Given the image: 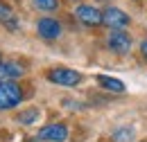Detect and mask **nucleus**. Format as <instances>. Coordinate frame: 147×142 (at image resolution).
I'll list each match as a JSON object with an SVG mask.
<instances>
[{"mask_svg": "<svg viewBox=\"0 0 147 142\" xmlns=\"http://www.w3.org/2000/svg\"><path fill=\"white\" fill-rule=\"evenodd\" d=\"M23 102V88L14 81H0V111L14 108Z\"/></svg>", "mask_w": 147, "mask_h": 142, "instance_id": "obj_1", "label": "nucleus"}, {"mask_svg": "<svg viewBox=\"0 0 147 142\" xmlns=\"http://www.w3.org/2000/svg\"><path fill=\"white\" fill-rule=\"evenodd\" d=\"M48 79L52 84H59V86H77L82 81V74L73 68H55V70L48 72Z\"/></svg>", "mask_w": 147, "mask_h": 142, "instance_id": "obj_2", "label": "nucleus"}, {"mask_svg": "<svg viewBox=\"0 0 147 142\" xmlns=\"http://www.w3.org/2000/svg\"><path fill=\"white\" fill-rule=\"evenodd\" d=\"M102 23L109 25L111 29H125L129 23H131V18H129L122 9H118V7H109V9L102 11Z\"/></svg>", "mask_w": 147, "mask_h": 142, "instance_id": "obj_3", "label": "nucleus"}, {"mask_svg": "<svg viewBox=\"0 0 147 142\" xmlns=\"http://www.w3.org/2000/svg\"><path fill=\"white\" fill-rule=\"evenodd\" d=\"M107 45L115 54H127L131 50V36L127 32H122V29H113L109 34V38H107Z\"/></svg>", "mask_w": 147, "mask_h": 142, "instance_id": "obj_4", "label": "nucleus"}, {"mask_svg": "<svg viewBox=\"0 0 147 142\" xmlns=\"http://www.w3.org/2000/svg\"><path fill=\"white\" fill-rule=\"evenodd\" d=\"M36 32L45 41H55V38L61 36V23L57 18H41L38 25H36Z\"/></svg>", "mask_w": 147, "mask_h": 142, "instance_id": "obj_5", "label": "nucleus"}, {"mask_svg": "<svg viewBox=\"0 0 147 142\" xmlns=\"http://www.w3.org/2000/svg\"><path fill=\"white\" fill-rule=\"evenodd\" d=\"M68 138V126L66 124H48L38 131V140L45 142H63Z\"/></svg>", "mask_w": 147, "mask_h": 142, "instance_id": "obj_6", "label": "nucleus"}, {"mask_svg": "<svg viewBox=\"0 0 147 142\" xmlns=\"http://www.w3.org/2000/svg\"><path fill=\"white\" fill-rule=\"evenodd\" d=\"M75 16L79 18V23H84V25H100L102 23V11H97L95 7L91 5H79L77 9H75Z\"/></svg>", "mask_w": 147, "mask_h": 142, "instance_id": "obj_7", "label": "nucleus"}, {"mask_svg": "<svg viewBox=\"0 0 147 142\" xmlns=\"http://www.w3.org/2000/svg\"><path fill=\"white\" fill-rule=\"evenodd\" d=\"M23 74L18 63H0V81H14Z\"/></svg>", "mask_w": 147, "mask_h": 142, "instance_id": "obj_8", "label": "nucleus"}, {"mask_svg": "<svg viewBox=\"0 0 147 142\" xmlns=\"http://www.w3.org/2000/svg\"><path fill=\"white\" fill-rule=\"evenodd\" d=\"M97 84H100L102 88L111 90V92H125V90H127L120 79H113V77H107V74H97Z\"/></svg>", "mask_w": 147, "mask_h": 142, "instance_id": "obj_9", "label": "nucleus"}, {"mask_svg": "<svg viewBox=\"0 0 147 142\" xmlns=\"http://www.w3.org/2000/svg\"><path fill=\"white\" fill-rule=\"evenodd\" d=\"M36 117H38V108H27V111H23L18 115V122L20 124H32V122H36Z\"/></svg>", "mask_w": 147, "mask_h": 142, "instance_id": "obj_10", "label": "nucleus"}, {"mask_svg": "<svg viewBox=\"0 0 147 142\" xmlns=\"http://www.w3.org/2000/svg\"><path fill=\"white\" fill-rule=\"evenodd\" d=\"M32 5L41 11H55L59 7V0H32Z\"/></svg>", "mask_w": 147, "mask_h": 142, "instance_id": "obj_11", "label": "nucleus"}, {"mask_svg": "<svg viewBox=\"0 0 147 142\" xmlns=\"http://www.w3.org/2000/svg\"><path fill=\"white\" fill-rule=\"evenodd\" d=\"M131 138H134V129H131V126L118 129V131L113 133V140H115V142H129Z\"/></svg>", "mask_w": 147, "mask_h": 142, "instance_id": "obj_12", "label": "nucleus"}, {"mask_svg": "<svg viewBox=\"0 0 147 142\" xmlns=\"http://www.w3.org/2000/svg\"><path fill=\"white\" fill-rule=\"evenodd\" d=\"M9 16H11V11H9V7L0 2V20L5 23V20H7V18H9Z\"/></svg>", "mask_w": 147, "mask_h": 142, "instance_id": "obj_13", "label": "nucleus"}, {"mask_svg": "<svg viewBox=\"0 0 147 142\" xmlns=\"http://www.w3.org/2000/svg\"><path fill=\"white\" fill-rule=\"evenodd\" d=\"M140 52H143V56H145V59H147V41H145V43H143V45H140Z\"/></svg>", "mask_w": 147, "mask_h": 142, "instance_id": "obj_14", "label": "nucleus"}, {"mask_svg": "<svg viewBox=\"0 0 147 142\" xmlns=\"http://www.w3.org/2000/svg\"><path fill=\"white\" fill-rule=\"evenodd\" d=\"M143 142H147V140H143Z\"/></svg>", "mask_w": 147, "mask_h": 142, "instance_id": "obj_15", "label": "nucleus"}, {"mask_svg": "<svg viewBox=\"0 0 147 142\" xmlns=\"http://www.w3.org/2000/svg\"><path fill=\"white\" fill-rule=\"evenodd\" d=\"M0 63H2V61H0Z\"/></svg>", "mask_w": 147, "mask_h": 142, "instance_id": "obj_16", "label": "nucleus"}]
</instances>
